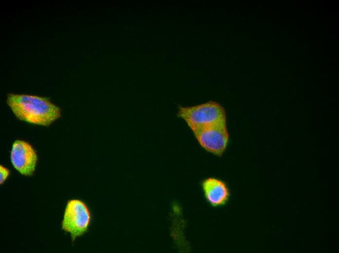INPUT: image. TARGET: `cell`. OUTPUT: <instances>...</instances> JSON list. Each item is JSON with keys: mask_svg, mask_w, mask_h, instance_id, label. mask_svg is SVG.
<instances>
[{"mask_svg": "<svg viewBox=\"0 0 339 253\" xmlns=\"http://www.w3.org/2000/svg\"><path fill=\"white\" fill-rule=\"evenodd\" d=\"M205 199L212 207L223 206L228 201L230 193L227 183L215 177H208L201 182Z\"/></svg>", "mask_w": 339, "mask_h": 253, "instance_id": "8992f818", "label": "cell"}, {"mask_svg": "<svg viewBox=\"0 0 339 253\" xmlns=\"http://www.w3.org/2000/svg\"><path fill=\"white\" fill-rule=\"evenodd\" d=\"M10 160L14 167L19 173L25 176H30L35 171L38 155L29 143L17 140L12 145Z\"/></svg>", "mask_w": 339, "mask_h": 253, "instance_id": "5b68a950", "label": "cell"}, {"mask_svg": "<svg viewBox=\"0 0 339 253\" xmlns=\"http://www.w3.org/2000/svg\"><path fill=\"white\" fill-rule=\"evenodd\" d=\"M10 174V171L2 165H0V184H2L7 179Z\"/></svg>", "mask_w": 339, "mask_h": 253, "instance_id": "52a82bcc", "label": "cell"}, {"mask_svg": "<svg viewBox=\"0 0 339 253\" xmlns=\"http://www.w3.org/2000/svg\"><path fill=\"white\" fill-rule=\"evenodd\" d=\"M200 146L217 157L225 152L229 142L226 123L200 128L192 132Z\"/></svg>", "mask_w": 339, "mask_h": 253, "instance_id": "3957f363", "label": "cell"}, {"mask_svg": "<svg viewBox=\"0 0 339 253\" xmlns=\"http://www.w3.org/2000/svg\"><path fill=\"white\" fill-rule=\"evenodd\" d=\"M6 102L18 119L33 125L48 126L61 116L60 107L45 96L9 93Z\"/></svg>", "mask_w": 339, "mask_h": 253, "instance_id": "6da1fadb", "label": "cell"}, {"mask_svg": "<svg viewBox=\"0 0 339 253\" xmlns=\"http://www.w3.org/2000/svg\"><path fill=\"white\" fill-rule=\"evenodd\" d=\"M176 116L186 123L192 132L226 123L225 108L214 100L189 106L179 105Z\"/></svg>", "mask_w": 339, "mask_h": 253, "instance_id": "7a4b0ae2", "label": "cell"}, {"mask_svg": "<svg viewBox=\"0 0 339 253\" xmlns=\"http://www.w3.org/2000/svg\"><path fill=\"white\" fill-rule=\"evenodd\" d=\"M90 221V212L84 202L79 199H71L67 202L61 226L71 234L73 241L87 231Z\"/></svg>", "mask_w": 339, "mask_h": 253, "instance_id": "277c9868", "label": "cell"}]
</instances>
